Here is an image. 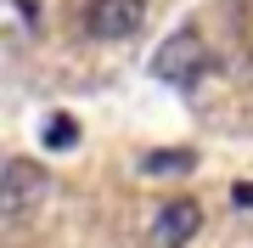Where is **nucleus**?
<instances>
[{"instance_id":"1","label":"nucleus","mask_w":253,"mask_h":248,"mask_svg":"<svg viewBox=\"0 0 253 248\" xmlns=\"http://www.w3.org/2000/svg\"><path fill=\"white\" fill-rule=\"evenodd\" d=\"M203 74H208V46H203L197 28H180V34H169V40L158 46V56H152V79L174 85V91H191Z\"/></svg>"},{"instance_id":"3","label":"nucleus","mask_w":253,"mask_h":248,"mask_svg":"<svg viewBox=\"0 0 253 248\" xmlns=\"http://www.w3.org/2000/svg\"><path fill=\"white\" fill-rule=\"evenodd\" d=\"M146 23V0H90L84 11V34L90 40H129Z\"/></svg>"},{"instance_id":"7","label":"nucleus","mask_w":253,"mask_h":248,"mask_svg":"<svg viewBox=\"0 0 253 248\" xmlns=\"http://www.w3.org/2000/svg\"><path fill=\"white\" fill-rule=\"evenodd\" d=\"M231 198H236V209H253V181H236Z\"/></svg>"},{"instance_id":"5","label":"nucleus","mask_w":253,"mask_h":248,"mask_svg":"<svg viewBox=\"0 0 253 248\" xmlns=\"http://www.w3.org/2000/svg\"><path fill=\"white\" fill-rule=\"evenodd\" d=\"M141 169L146 175H186V169H197V152L191 147H158L141 158Z\"/></svg>"},{"instance_id":"2","label":"nucleus","mask_w":253,"mask_h":248,"mask_svg":"<svg viewBox=\"0 0 253 248\" xmlns=\"http://www.w3.org/2000/svg\"><path fill=\"white\" fill-rule=\"evenodd\" d=\"M45 192H51V175L40 164H28V158H11V164L0 169V214H6L11 226H23L28 214L45 203Z\"/></svg>"},{"instance_id":"6","label":"nucleus","mask_w":253,"mask_h":248,"mask_svg":"<svg viewBox=\"0 0 253 248\" xmlns=\"http://www.w3.org/2000/svg\"><path fill=\"white\" fill-rule=\"evenodd\" d=\"M40 136H45L51 152H68V147H79V119H73V113H51Z\"/></svg>"},{"instance_id":"4","label":"nucleus","mask_w":253,"mask_h":248,"mask_svg":"<svg viewBox=\"0 0 253 248\" xmlns=\"http://www.w3.org/2000/svg\"><path fill=\"white\" fill-rule=\"evenodd\" d=\"M197 226H203V203H197V198L163 203L158 220H152V248H186L191 237H197Z\"/></svg>"}]
</instances>
